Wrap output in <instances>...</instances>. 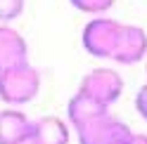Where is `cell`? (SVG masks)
Returning <instances> with one entry per match:
<instances>
[{
    "instance_id": "obj_14",
    "label": "cell",
    "mask_w": 147,
    "mask_h": 144,
    "mask_svg": "<svg viewBox=\"0 0 147 144\" xmlns=\"http://www.w3.org/2000/svg\"><path fill=\"white\" fill-rule=\"evenodd\" d=\"M29 144H31V142H29Z\"/></svg>"
},
{
    "instance_id": "obj_3",
    "label": "cell",
    "mask_w": 147,
    "mask_h": 144,
    "mask_svg": "<svg viewBox=\"0 0 147 144\" xmlns=\"http://www.w3.org/2000/svg\"><path fill=\"white\" fill-rule=\"evenodd\" d=\"M76 137L78 144H128L133 137V130L121 118L107 111L76 128Z\"/></svg>"
},
{
    "instance_id": "obj_1",
    "label": "cell",
    "mask_w": 147,
    "mask_h": 144,
    "mask_svg": "<svg viewBox=\"0 0 147 144\" xmlns=\"http://www.w3.org/2000/svg\"><path fill=\"white\" fill-rule=\"evenodd\" d=\"M40 92V71L31 61H22L17 66L0 71V102L5 106H22L31 104Z\"/></svg>"
},
{
    "instance_id": "obj_12",
    "label": "cell",
    "mask_w": 147,
    "mask_h": 144,
    "mask_svg": "<svg viewBox=\"0 0 147 144\" xmlns=\"http://www.w3.org/2000/svg\"><path fill=\"white\" fill-rule=\"evenodd\" d=\"M135 111L140 113L142 121H147V83L138 90V95H135Z\"/></svg>"
},
{
    "instance_id": "obj_6",
    "label": "cell",
    "mask_w": 147,
    "mask_h": 144,
    "mask_svg": "<svg viewBox=\"0 0 147 144\" xmlns=\"http://www.w3.org/2000/svg\"><path fill=\"white\" fill-rule=\"evenodd\" d=\"M33 121L22 109H0V144H29Z\"/></svg>"
},
{
    "instance_id": "obj_11",
    "label": "cell",
    "mask_w": 147,
    "mask_h": 144,
    "mask_svg": "<svg viewBox=\"0 0 147 144\" xmlns=\"http://www.w3.org/2000/svg\"><path fill=\"white\" fill-rule=\"evenodd\" d=\"M26 10V0H0V24L17 21Z\"/></svg>"
},
{
    "instance_id": "obj_9",
    "label": "cell",
    "mask_w": 147,
    "mask_h": 144,
    "mask_svg": "<svg viewBox=\"0 0 147 144\" xmlns=\"http://www.w3.org/2000/svg\"><path fill=\"white\" fill-rule=\"evenodd\" d=\"M109 109L107 106H102V104H97L95 99H90V97H86L83 92H74V97L69 99V104H67V121H69V125L74 130L76 128H81L83 123H88V121H93V118H97V116H102V113H107Z\"/></svg>"
},
{
    "instance_id": "obj_7",
    "label": "cell",
    "mask_w": 147,
    "mask_h": 144,
    "mask_svg": "<svg viewBox=\"0 0 147 144\" xmlns=\"http://www.w3.org/2000/svg\"><path fill=\"white\" fill-rule=\"evenodd\" d=\"M29 61V43L12 24H0V71Z\"/></svg>"
},
{
    "instance_id": "obj_8",
    "label": "cell",
    "mask_w": 147,
    "mask_h": 144,
    "mask_svg": "<svg viewBox=\"0 0 147 144\" xmlns=\"http://www.w3.org/2000/svg\"><path fill=\"white\" fill-rule=\"evenodd\" d=\"M71 125L59 116H40L33 121L31 144H69Z\"/></svg>"
},
{
    "instance_id": "obj_5",
    "label": "cell",
    "mask_w": 147,
    "mask_h": 144,
    "mask_svg": "<svg viewBox=\"0 0 147 144\" xmlns=\"http://www.w3.org/2000/svg\"><path fill=\"white\" fill-rule=\"evenodd\" d=\"M145 57H147V33H145V29L135 26V24H123L112 61L123 64V66H133L138 61H142Z\"/></svg>"
},
{
    "instance_id": "obj_2",
    "label": "cell",
    "mask_w": 147,
    "mask_h": 144,
    "mask_svg": "<svg viewBox=\"0 0 147 144\" xmlns=\"http://www.w3.org/2000/svg\"><path fill=\"white\" fill-rule=\"evenodd\" d=\"M121 21L112 19V17H93L86 26L83 33H81V43H83V50L90 57L97 59H112L119 35H121Z\"/></svg>"
},
{
    "instance_id": "obj_10",
    "label": "cell",
    "mask_w": 147,
    "mask_h": 144,
    "mask_svg": "<svg viewBox=\"0 0 147 144\" xmlns=\"http://www.w3.org/2000/svg\"><path fill=\"white\" fill-rule=\"evenodd\" d=\"M69 3L76 7L78 12H86V14H95V17H102L114 7L116 0H69Z\"/></svg>"
},
{
    "instance_id": "obj_4",
    "label": "cell",
    "mask_w": 147,
    "mask_h": 144,
    "mask_svg": "<svg viewBox=\"0 0 147 144\" xmlns=\"http://www.w3.org/2000/svg\"><path fill=\"white\" fill-rule=\"evenodd\" d=\"M78 92H83L86 97H90V99H95L97 104H102V106L109 109L123 92V78H121L119 71L107 69V66L93 69V71H88V73L81 78Z\"/></svg>"
},
{
    "instance_id": "obj_13",
    "label": "cell",
    "mask_w": 147,
    "mask_h": 144,
    "mask_svg": "<svg viewBox=\"0 0 147 144\" xmlns=\"http://www.w3.org/2000/svg\"><path fill=\"white\" fill-rule=\"evenodd\" d=\"M128 144H147V135L145 132H133V137Z\"/></svg>"
}]
</instances>
